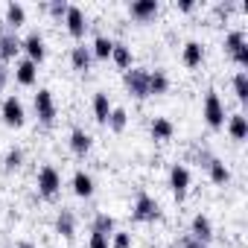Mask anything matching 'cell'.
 <instances>
[{"mask_svg":"<svg viewBox=\"0 0 248 248\" xmlns=\"http://www.w3.org/2000/svg\"><path fill=\"white\" fill-rule=\"evenodd\" d=\"M123 85H126V91H129L135 99H146V96H149V70H143V67H129L126 73H123Z\"/></svg>","mask_w":248,"mask_h":248,"instance_id":"1","label":"cell"},{"mask_svg":"<svg viewBox=\"0 0 248 248\" xmlns=\"http://www.w3.org/2000/svg\"><path fill=\"white\" fill-rule=\"evenodd\" d=\"M202 117H204V123H207L210 129H222V126H225V105H222V99H219L216 91H207V93H204Z\"/></svg>","mask_w":248,"mask_h":248,"instance_id":"2","label":"cell"},{"mask_svg":"<svg viewBox=\"0 0 248 248\" xmlns=\"http://www.w3.org/2000/svg\"><path fill=\"white\" fill-rule=\"evenodd\" d=\"M38 193L44 196V199H53L59 190H62V175H59V170L53 167V164H44L41 170H38Z\"/></svg>","mask_w":248,"mask_h":248,"instance_id":"3","label":"cell"},{"mask_svg":"<svg viewBox=\"0 0 248 248\" xmlns=\"http://www.w3.org/2000/svg\"><path fill=\"white\" fill-rule=\"evenodd\" d=\"M132 216L138 222H155V219H161V204L149 193H140L138 202H135V207H132Z\"/></svg>","mask_w":248,"mask_h":248,"instance_id":"4","label":"cell"},{"mask_svg":"<svg viewBox=\"0 0 248 248\" xmlns=\"http://www.w3.org/2000/svg\"><path fill=\"white\" fill-rule=\"evenodd\" d=\"M21 50L27 53V59L30 62H44V56H47V47H44V35L38 32V30H30L24 38H21Z\"/></svg>","mask_w":248,"mask_h":248,"instance_id":"5","label":"cell"},{"mask_svg":"<svg viewBox=\"0 0 248 248\" xmlns=\"http://www.w3.org/2000/svg\"><path fill=\"white\" fill-rule=\"evenodd\" d=\"M0 114H3V123L6 126H24V120H27V111H24V102L12 93V96H6L3 99V105H0Z\"/></svg>","mask_w":248,"mask_h":248,"instance_id":"6","label":"cell"},{"mask_svg":"<svg viewBox=\"0 0 248 248\" xmlns=\"http://www.w3.org/2000/svg\"><path fill=\"white\" fill-rule=\"evenodd\" d=\"M190 170L184 167V164H172L170 167V190H172V196L181 202L184 196H187V190H190Z\"/></svg>","mask_w":248,"mask_h":248,"instance_id":"7","label":"cell"},{"mask_svg":"<svg viewBox=\"0 0 248 248\" xmlns=\"http://www.w3.org/2000/svg\"><path fill=\"white\" fill-rule=\"evenodd\" d=\"M35 114H38V120L44 126H53L56 123V99H53V93L47 88H41L35 93Z\"/></svg>","mask_w":248,"mask_h":248,"instance_id":"8","label":"cell"},{"mask_svg":"<svg viewBox=\"0 0 248 248\" xmlns=\"http://www.w3.org/2000/svg\"><path fill=\"white\" fill-rule=\"evenodd\" d=\"M190 236L207 245V242L213 239V222H210V216L196 213V216H193V222H190Z\"/></svg>","mask_w":248,"mask_h":248,"instance_id":"9","label":"cell"},{"mask_svg":"<svg viewBox=\"0 0 248 248\" xmlns=\"http://www.w3.org/2000/svg\"><path fill=\"white\" fill-rule=\"evenodd\" d=\"M64 24H67V30H70V35H85V30H88V18H85V12L79 9V6H67V12H64Z\"/></svg>","mask_w":248,"mask_h":248,"instance_id":"10","label":"cell"},{"mask_svg":"<svg viewBox=\"0 0 248 248\" xmlns=\"http://www.w3.org/2000/svg\"><path fill=\"white\" fill-rule=\"evenodd\" d=\"M18 50H21V38L15 35V30H3V32H0V59L9 62V59L18 56Z\"/></svg>","mask_w":248,"mask_h":248,"instance_id":"11","label":"cell"},{"mask_svg":"<svg viewBox=\"0 0 248 248\" xmlns=\"http://www.w3.org/2000/svg\"><path fill=\"white\" fill-rule=\"evenodd\" d=\"M228 135H231L233 140H245V138H248V117H245L242 111H236V114L228 117Z\"/></svg>","mask_w":248,"mask_h":248,"instance_id":"12","label":"cell"},{"mask_svg":"<svg viewBox=\"0 0 248 248\" xmlns=\"http://www.w3.org/2000/svg\"><path fill=\"white\" fill-rule=\"evenodd\" d=\"M149 132H152L155 140H170L175 135V126H172V120H167V117H155L149 123Z\"/></svg>","mask_w":248,"mask_h":248,"instance_id":"13","label":"cell"},{"mask_svg":"<svg viewBox=\"0 0 248 248\" xmlns=\"http://www.w3.org/2000/svg\"><path fill=\"white\" fill-rule=\"evenodd\" d=\"M181 59H184L187 67H199V64L204 62V47H202L199 41H187L184 50H181Z\"/></svg>","mask_w":248,"mask_h":248,"instance_id":"14","label":"cell"},{"mask_svg":"<svg viewBox=\"0 0 248 248\" xmlns=\"http://www.w3.org/2000/svg\"><path fill=\"white\" fill-rule=\"evenodd\" d=\"M35 76H38V64H35V62L21 59V62L15 64V79H18L21 85H32V82H35Z\"/></svg>","mask_w":248,"mask_h":248,"instance_id":"15","label":"cell"},{"mask_svg":"<svg viewBox=\"0 0 248 248\" xmlns=\"http://www.w3.org/2000/svg\"><path fill=\"white\" fill-rule=\"evenodd\" d=\"M111 99H108V93L105 91H96L93 93V120L96 123H108V114H111Z\"/></svg>","mask_w":248,"mask_h":248,"instance_id":"16","label":"cell"},{"mask_svg":"<svg viewBox=\"0 0 248 248\" xmlns=\"http://www.w3.org/2000/svg\"><path fill=\"white\" fill-rule=\"evenodd\" d=\"M207 172H210V181L213 184H228L231 181V170L222 158H210L207 161Z\"/></svg>","mask_w":248,"mask_h":248,"instance_id":"17","label":"cell"},{"mask_svg":"<svg viewBox=\"0 0 248 248\" xmlns=\"http://www.w3.org/2000/svg\"><path fill=\"white\" fill-rule=\"evenodd\" d=\"M73 193H76L79 199L93 196V178H91L85 170H76V172H73Z\"/></svg>","mask_w":248,"mask_h":248,"instance_id":"18","label":"cell"},{"mask_svg":"<svg viewBox=\"0 0 248 248\" xmlns=\"http://www.w3.org/2000/svg\"><path fill=\"white\" fill-rule=\"evenodd\" d=\"M56 233H62L64 239H70L76 233V216H73V210H59V216H56Z\"/></svg>","mask_w":248,"mask_h":248,"instance_id":"19","label":"cell"},{"mask_svg":"<svg viewBox=\"0 0 248 248\" xmlns=\"http://www.w3.org/2000/svg\"><path fill=\"white\" fill-rule=\"evenodd\" d=\"M91 62H93V53H91V47H85V44H76V47L70 50V64H73L76 70H88V67H91Z\"/></svg>","mask_w":248,"mask_h":248,"instance_id":"20","label":"cell"},{"mask_svg":"<svg viewBox=\"0 0 248 248\" xmlns=\"http://www.w3.org/2000/svg\"><path fill=\"white\" fill-rule=\"evenodd\" d=\"M91 140H93V138H91L85 129H79V126L70 132V149H73L76 155H88V152H91Z\"/></svg>","mask_w":248,"mask_h":248,"instance_id":"21","label":"cell"},{"mask_svg":"<svg viewBox=\"0 0 248 248\" xmlns=\"http://www.w3.org/2000/svg\"><path fill=\"white\" fill-rule=\"evenodd\" d=\"M111 59H114V64H117V67L129 70V67H132V47H129V44H123V41H114Z\"/></svg>","mask_w":248,"mask_h":248,"instance_id":"22","label":"cell"},{"mask_svg":"<svg viewBox=\"0 0 248 248\" xmlns=\"http://www.w3.org/2000/svg\"><path fill=\"white\" fill-rule=\"evenodd\" d=\"M129 12H132V18L146 21V18H152L158 12V0H135V3L129 6Z\"/></svg>","mask_w":248,"mask_h":248,"instance_id":"23","label":"cell"},{"mask_svg":"<svg viewBox=\"0 0 248 248\" xmlns=\"http://www.w3.org/2000/svg\"><path fill=\"white\" fill-rule=\"evenodd\" d=\"M167 91H170L167 70H149V96L152 93H167Z\"/></svg>","mask_w":248,"mask_h":248,"instance_id":"24","label":"cell"},{"mask_svg":"<svg viewBox=\"0 0 248 248\" xmlns=\"http://www.w3.org/2000/svg\"><path fill=\"white\" fill-rule=\"evenodd\" d=\"M111 50H114V38H108V35H96L93 38V47H91V53L96 56V59H111Z\"/></svg>","mask_w":248,"mask_h":248,"instance_id":"25","label":"cell"},{"mask_svg":"<svg viewBox=\"0 0 248 248\" xmlns=\"http://www.w3.org/2000/svg\"><path fill=\"white\" fill-rule=\"evenodd\" d=\"M24 21H27V9L21 3H9L6 6V24H9V30H18Z\"/></svg>","mask_w":248,"mask_h":248,"instance_id":"26","label":"cell"},{"mask_svg":"<svg viewBox=\"0 0 248 248\" xmlns=\"http://www.w3.org/2000/svg\"><path fill=\"white\" fill-rule=\"evenodd\" d=\"M126 126H129L126 108H111V114H108V129H111V132H123Z\"/></svg>","mask_w":248,"mask_h":248,"instance_id":"27","label":"cell"},{"mask_svg":"<svg viewBox=\"0 0 248 248\" xmlns=\"http://www.w3.org/2000/svg\"><path fill=\"white\" fill-rule=\"evenodd\" d=\"M245 44H248V41H245V32H242V30H231V32L225 35V50H228L231 56H233L239 47H245Z\"/></svg>","mask_w":248,"mask_h":248,"instance_id":"28","label":"cell"},{"mask_svg":"<svg viewBox=\"0 0 248 248\" xmlns=\"http://www.w3.org/2000/svg\"><path fill=\"white\" fill-rule=\"evenodd\" d=\"M233 93H236L239 102H248V73L245 70H239L233 76Z\"/></svg>","mask_w":248,"mask_h":248,"instance_id":"29","label":"cell"},{"mask_svg":"<svg viewBox=\"0 0 248 248\" xmlns=\"http://www.w3.org/2000/svg\"><path fill=\"white\" fill-rule=\"evenodd\" d=\"M21 164H24V152H21L18 146H12V149L6 152V158H3V167H6V172H15V170H21Z\"/></svg>","mask_w":248,"mask_h":248,"instance_id":"30","label":"cell"},{"mask_svg":"<svg viewBox=\"0 0 248 248\" xmlns=\"http://www.w3.org/2000/svg\"><path fill=\"white\" fill-rule=\"evenodd\" d=\"M91 231H99V233L111 236V233H114V216H108V213H96V219H93V228H91Z\"/></svg>","mask_w":248,"mask_h":248,"instance_id":"31","label":"cell"},{"mask_svg":"<svg viewBox=\"0 0 248 248\" xmlns=\"http://www.w3.org/2000/svg\"><path fill=\"white\" fill-rule=\"evenodd\" d=\"M111 248H132V233L129 231H114L111 233Z\"/></svg>","mask_w":248,"mask_h":248,"instance_id":"32","label":"cell"},{"mask_svg":"<svg viewBox=\"0 0 248 248\" xmlns=\"http://www.w3.org/2000/svg\"><path fill=\"white\" fill-rule=\"evenodd\" d=\"M88 248H111V236H105V233H99V231H91Z\"/></svg>","mask_w":248,"mask_h":248,"instance_id":"33","label":"cell"},{"mask_svg":"<svg viewBox=\"0 0 248 248\" xmlns=\"http://www.w3.org/2000/svg\"><path fill=\"white\" fill-rule=\"evenodd\" d=\"M67 6H70V3H64V0H53V3H44V9H47L53 18H64Z\"/></svg>","mask_w":248,"mask_h":248,"instance_id":"34","label":"cell"},{"mask_svg":"<svg viewBox=\"0 0 248 248\" xmlns=\"http://www.w3.org/2000/svg\"><path fill=\"white\" fill-rule=\"evenodd\" d=\"M233 62H236L239 67H248V44H245V47H239V50L233 53Z\"/></svg>","mask_w":248,"mask_h":248,"instance_id":"35","label":"cell"},{"mask_svg":"<svg viewBox=\"0 0 248 248\" xmlns=\"http://www.w3.org/2000/svg\"><path fill=\"white\" fill-rule=\"evenodd\" d=\"M181 248H207V245L199 242V239H193V236H184V239H181Z\"/></svg>","mask_w":248,"mask_h":248,"instance_id":"36","label":"cell"},{"mask_svg":"<svg viewBox=\"0 0 248 248\" xmlns=\"http://www.w3.org/2000/svg\"><path fill=\"white\" fill-rule=\"evenodd\" d=\"M193 6H196V3H193V0H178V9H181V12H190Z\"/></svg>","mask_w":248,"mask_h":248,"instance_id":"37","label":"cell"},{"mask_svg":"<svg viewBox=\"0 0 248 248\" xmlns=\"http://www.w3.org/2000/svg\"><path fill=\"white\" fill-rule=\"evenodd\" d=\"M3 88H6V67L0 64V93H3Z\"/></svg>","mask_w":248,"mask_h":248,"instance_id":"38","label":"cell"},{"mask_svg":"<svg viewBox=\"0 0 248 248\" xmlns=\"http://www.w3.org/2000/svg\"><path fill=\"white\" fill-rule=\"evenodd\" d=\"M18 248H35L32 242H18Z\"/></svg>","mask_w":248,"mask_h":248,"instance_id":"39","label":"cell"}]
</instances>
